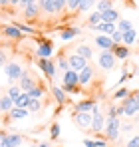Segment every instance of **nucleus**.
I'll use <instances>...</instances> for the list:
<instances>
[{
  "label": "nucleus",
  "mask_w": 139,
  "mask_h": 147,
  "mask_svg": "<svg viewBox=\"0 0 139 147\" xmlns=\"http://www.w3.org/2000/svg\"><path fill=\"white\" fill-rule=\"evenodd\" d=\"M30 111L28 109H18V107H14L12 111H10V115H8V119H22V117H26Z\"/></svg>",
  "instance_id": "obj_27"
},
{
  "label": "nucleus",
  "mask_w": 139,
  "mask_h": 147,
  "mask_svg": "<svg viewBox=\"0 0 139 147\" xmlns=\"http://www.w3.org/2000/svg\"><path fill=\"white\" fill-rule=\"evenodd\" d=\"M50 137H52V139H58V137H60V125H58V123H52V127H50Z\"/></svg>",
  "instance_id": "obj_38"
},
{
  "label": "nucleus",
  "mask_w": 139,
  "mask_h": 147,
  "mask_svg": "<svg viewBox=\"0 0 139 147\" xmlns=\"http://www.w3.org/2000/svg\"><path fill=\"white\" fill-rule=\"evenodd\" d=\"M14 107H16V101L10 98L8 94H4V96H2V99H0V109H2L4 113H10Z\"/></svg>",
  "instance_id": "obj_16"
},
{
  "label": "nucleus",
  "mask_w": 139,
  "mask_h": 147,
  "mask_svg": "<svg viewBox=\"0 0 139 147\" xmlns=\"http://www.w3.org/2000/svg\"><path fill=\"white\" fill-rule=\"evenodd\" d=\"M111 40H113V44H117V46H121V44H123V40H125V34H121V32L117 30L115 34L111 36Z\"/></svg>",
  "instance_id": "obj_36"
},
{
  "label": "nucleus",
  "mask_w": 139,
  "mask_h": 147,
  "mask_svg": "<svg viewBox=\"0 0 139 147\" xmlns=\"http://www.w3.org/2000/svg\"><path fill=\"white\" fill-rule=\"evenodd\" d=\"M101 16H103V22H109V24H115V22H119V20H121V18H119V14H117V10H115V8H111V10L103 12Z\"/></svg>",
  "instance_id": "obj_22"
},
{
  "label": "nucleus",
  "mask_w": 139,
  "mask_h": 147,
  "mask_svg": "<svg viewBox=\"0 0 139 147\" xmlns=\"http://www.w3.org/2000/svg\"><path fill=\"white\" fill-rule=\"evenodd\" d=\"M42 107H44V105H42V101H40V99H32V101H30V107H28V111H30V113H38Z\"/></svg>",
  "instance_id": "obj_31"
},
{
  "label": "nucleus",
  "mask_w": 139,
  "mask_h": 147,
  "mask_svg": "<svg viewBox=\"0 0 139 147\" xmlns=\"http://www.w3.org/2000/svg\"><path fill=\"white\" fill-rule=\"evenodd\" d=\"M62 40H72L80 34V28H74V26H62Z\"/></svg>",
  "instance_id": "obj_20"
},
{
  "label": "nucleus",
  "mask_w": 139,
  "mask_h": 147,
  "mask_svg": "<svg viewBox=\"0 0 139 147\" xmlns=\"http://www.w3.org/2000/svg\"><path fill=\"white\" fill-rule=\"evenodd\" d=\"M38 82H40V80H36L32 74L26 70V72H24V76H22V80H20V88H22L24 94H30V92L38 86Z\"/></svg>",
  "instance_id": "obj_7"
},
{
  "label": "nucleus",
  "mask_w": 139,
  "mask_h": 147,
  "mask_svg": "<svg viewBox=\"0 0 139 147\" xmlns=\"http://www.w3.org/2000/svg\"><path fill=\"white\" fill-rule=\"evenodd\" d=\"M52 94H54V99L58 101V103H68V98H66V92L62 90V88H56V86H52Z\"/></svg>",
  "instance_id": "obj_23"
},
{
  "label": "nucleus",
  "mask_w": 139,
  "mask_h": 147,
  "mask_svg": "<svg viewBox=\"0 0 139 147\" xmlns=\"http://www.w3.org/2000/svg\"><path fill=\"white\" fill-rule=\"evenodd\" d=\"M105 117L99 113V107L95 105V109H93V121H92V131L95 133V135H99L101 131H103V127H105Z\"/></svg>",
  "instance_id": "obj_8"
},
{
  "label": "nucleus",
  "mask_w": 139,
  "mask_h": 147,
  "mask_svg": "<svg viewBox=\"0 0 139 147\" xmlns=\"http://www.w3.org/2000/svg\"><path fill=\"white\" fill-rule=\"evenodd\" d=\"M125 147H139V135H133L131 139H129V143Z\"/></svg>",
  "instance_id": "obj_42"
},
{
  "label": "nucleus",
  "mask_w": 139,
  "mask_h": 147,
  "mask_svg": "<svg viewBox=\"0 0 139 147\" xmlns=\"http://www.w3.org/2000/svg\"><path fill=\"white\" fill-rule=\"evenodd\" d=\"M30 101H32L30 94H22L20 98L16 99V107H18V109H28V107H30Z\"/></svg>",
  "instance_id": "obj_25"
},
{
  "label": "nucleus",
  "mask_w": 139,
  "mask_h": 147,
  "mask_svg": "<svg viewBox=\"0 0 139 147\" xmlns=\"http://www.w3.org/2000/svg\"><path fill=\"white\" fill-rule=\"evenodd\" d=\"M58 66H60V70L66 74V72H70V62L66 60V58H62L60 56V60H58Z\"/></svg>",
  "instance_id": "obj_37"
},
{
  "label": "nucleus",
  "mask_w": 139,
  "mask_h": 147,
  "mask_svg": "<svg viewBox=\"0 0 139 147\" xmlns=\"http://www.w3.org/2000/svg\"><path fill=\"white\" fill-rule=\"evenodd\" d=\"M105 137L117 139L119 137V117H107L105 121Z\"/></svg>",
  "instance_id": "obj_6"
},
{
  "label": "nucleus",
  "mask_w": 139,
  "mask_h": 147,
  "mask_svg": "<svg viewBox=\"0 0 139 147\" xmlns=\"http://www.w3.org/2000/svg\"><path fill=\"white\" fill-rule=\"evenodd\" d=\"M117 30H119L121 34H127V32H131V30H133V26H131V22H129V20L121 18V20L117 22Z\"/></svg>",
  "instance_id": "obj_26"
},
{
  "label": "nucleus",
  "mask_w": 139,
  "mask_h": 147,
  "mask_svg": "<svg viewBox=\"0 0 139 147\" xmlns=\"http://www.w3.org/2000/svg\"><path fill=\"white\" fill-rule=\"evenodd\" d=\"M64 84L66 86H80V74L70 70V72L64 74Z\"/></svg>",
  "instance_id": "obj_19"
},
{
  "label": "nucleus",
  "mask_w": 139,
  "mask_h": 147,
  "mask_svg": "<svg viewBox=\"0 0 139 147\" xmlns=\"http://www.w3.org/2000/svg\"><path fill=\"white\" fill-rule=\"evenodd\" d=\"M18 28H20V32L22 34H36V30L32 28V26H26V24H16Z\"/></svg>",
  "instance_id": "obj_40"
},
{
  "label": "nucleus",
  "mask_w": 139,
  "mask_h": 147,
  "mask_svg": "<svg viewBox=\"0 0 139 147\" xmlns=\"http://www.w3.org/2000/svg\"><path fill=\"white\" fill-rule=\"evenodd\" d=\"M2 34L6 38H12V40H22L24 38V34L20 32V28L16 24H4L2 26Z\"/></svg>",
  "instance_id": "obj_10"
},
{
  "label": "nucleus",
  "mask_w": 139,
  "mask_h": 147,
  "mask_svg": "<svg viewBox=\"0 0 139 147\" xmlns=\"http://www.w3.org/2000/svg\"><path fill=\"white\" fill-rule=\"evenodd\" d=\"M95 30H97V32H101L103 36H113V34L117 32V26L115 24H109V22H101Z\"/></svg>",
  "instance_id": "obj_18"
},
{
  "label": "nucleus",
  "mask_w": 139,
  "mask_h": 147,
  "mask_svg": "<svg viewBox=\"0 0 139 147\" xmlns=\"http://www.w3.org/2000/svg\"><path fill=\"white\" fill-rule=\"evenodd\" d=\"M38 42H40V46H38V56L50 60V56H52V52H54V44H52V40H38Z\"/></svg>",
  "instance_id": "obj_12"
},
{
  "label": "nucleus",
  "mask_w": 139,
  "mask_h": 147,
  "mask_svg": "<svg viewBox=\"0 0 139 147\" xmlns=\"http://www.w3.org/2000/svg\"><path fill=\"white\" fill-rule=\"evenodd\" d=\"M68 6L66 0H42L40 2V10L46 12V14H58V12H64Z\"/></svg>",
  "instance_id": "obj_1"
},
{
  "label": "nucleus",
  "mask_w": 139,
  "mask_h": 147,
  "mask_svg": "<svg viewBox=\"0 0 139 147\" xmlns=\"http://www.w3.org/2000/svg\"><path fill=\"white\" fill-rule=\"evenodd\" d=\"M95 101H92V99H84V101H80L78 105H76V113H90V111H93L95 109Z\"/></svg>",
  "instance_id": "obj_15"
},
{
  "label": "nucleus",
  "mask_w": 139,
  "mask_h": 147,
  "mask_svg": "<svg viewBox=\"0 0 139 147\" xmlns=\"http://www.w3.org/2000/svg\"><path fill=\"white\" fill-rule=\"evenodd\" d=\"M68 8L70 10H80V0H68Z\"/></svg>",
  "instance_id": "obj_41"
},
{
  "label": "nucleus",
  "mask_w": 139,
  "mask_h": 147,
  "mask_svg": "<svg viewBox=\"0 0 139 147\" xmlns=\"http://www.w3.org/2000/svg\"><path fill=\"white\" fill-rule=\"evenodd\" d=\"M90 8H93L92 0H80V10H82V12H86V10H90Z\"/></svg>",
  "instance_id": "obj_39"
},
{
  "label": "nucleus",
  "mask_w": 139,
  "mask_h": 147,
  "mask_svg": "<svg viewBox=\"0 0 139 147\" xmlns=\"http://www.w3.org/2000/svg\"><path fill=\"white\" fill-rule=\"evenodd\" d=\"M60 147H62V145H60Z\"/></svg>",
  "instance_id": "obj_44"
},
{
  "label": "nucleus",
  "mask_w": 139,
  "mask_h": 147,
  "mask_svg": "<svg viewBox=\"0 0 139 147\" xmlns=\"http://www.w3.org/2000/svg\"><path fill=\"white\" fill-rule=\"evenodd\" d=\"M95 6H97V12H107V10H111L113 8V2H109V0H99V2H95Z\"/></svg>",
  "instance_id": "obj_28"
},
{
  "label": "nucleus",
  "mask_w": 139,
  "mask_h": 147,
  "mask_svg": "<svg viewBox=\"0 0 139 147\" xmlns=\"http://www.w3.org/2000/svg\"><path fill=\"white\" fill-rule=\"evenodd\" d=\"M111 52H113V56H115V58H119V60H127V58H129V48H127L125 44H121V46L113 44Z\"/></svg>",
  "instance_id": "obj_17"
},
{
  "label": "nucleus",
  "mask_w": 139,
  "mask_h": 147,
  "mask_svg": "<svg viewBox=\"0 0 139 147\" xmlns=\"http://www.w3.org/2000/svg\"><path fill=\"white\" fill-rule=\"evenodd\" d=\"M93 74H95L93 66H88L84 72L80 74V86H86V84H90V80L93 78Z\"/></svg>",
  "instance_id": "obj_21"
},
{
  "label": "nucleus",
  "mask_w": 139,
  "mask_h": 147,
  "mask_svg": "<svg viewBox=\"0 0 139 147\" xmlns=\"http://www.w3.org/2000/svg\"><path fill=\"white\" fill-rule=\"evenodd\" d=\"M129 96H131V94H129V90H125V88H119L115 94H113V98H115V99H127Z\"/></svg>",
  "instance_id": "obj_34"
},
{
  "label": "nucleus",
  "mask_w": 139,
  "mask_h": 147,
  "mask_svg": "<svg viewBox=\"0 0 139 147\" xmlns=\"http://www.w3.org/2000/svg\"><path fill=\"white\" fill-rule=\"evenodd\" d=\"M38 147H50V143H40Z\"/></svg>",
  "instance_id": "obj_43"
},
{
  "label": "nucleus",
  "mask_w": 139,
  "mask_h": 147,
  "mask_svg": "<svg viewBox=\"0 0 139 147\" xmlns=\"http://www.w3.org/2000/svg\"><path fill=\"white\" fill-rule=\"evenodd\" d=\"M92 121H93L92 113H76L74 115V123L80 129H92Z\"/></svg>",
  "instance_id": "obj_9"
},
{
  "label": "nucleus",
  "mask_w": 139,
  "mask_h": 147,
  "mask_svg": "<svg viewBox=\"0 0 139 147\" xmlns=\"http://www.w3.org/2000/svg\"><path fill=\"white\" fill-rule=\"evenodd\" d=\"M93 40H95V46H99L103 52H107V50L113 48V40H111V36H103V34H99V36H95Z\"/></svg>",
  "instance_id": "obj_14"
},
{
  "label": "nucleus",
  "mask_w": 139,
  "mask_h": 147,
  "mask_svg": "<svg viewBox=\"0 0 139 147\" xmlns=\"http://www.w3.org/2000/svg\"><path fill=\"white\" fill-rule=\"evenodd\" d=\"M38 12H40V2H34V0H28V4H26V8H24V16H26L28 20H34V18L38 16Z\"/></svg>",
  "instance_id": "obj_13"
},
{
  "label": "nucleus",
  "mask_w": 139,
  "mask_h": 147,
  "mask_svg": "<svg viewBox=\"0 0 139 147\" xmlns=\"http://www.w3.org/2000/svg\"><path fill=\"white\" fill-rule=\"evenodd\" d=\"M84 145H86V147H107V143H105L103 139H97V141H93V139H86Z\"/></svg>",
  "instance_id": "obj_33"
},
{
  "label": "nucleus",
  "mask_w": 139,
  "mask_h": 147,
  "mask_svg": "<svg viewBox=\"0 0 139 147\" xmlns=\"http://www.w3.org/2000/svg\"><path fill=\"white\" fill-rule=\"evenodd\" d=\"M62 90L66 92V94H80V86H66V84H62Z\"/></svg>",
  "instance_id": "obj_35"
},
{
  "label": "nucleus",
  "mask_w": 139,
  "mask_h": 147,
  "mask_svg": "<svg viewBox=\"0 0 139 147\" xmlns=\"http://www.w3.org/2000/svg\"><path fill=\"white\" fill-rule=\"evenodd\" d=\"M38 66H40V70L44 72L48 80H52L54 78V74H56V68H54V62L52 60H46V58H40L38 60Z\"/></svg>",
  "instance_id": "obj_11"
},
{
  "label": "nucleus",
  "mask_w": 139,
  "mask_h": 147,
  "mask_svg": "<svg viewBox=\"0 0 139 147\" xmlns=\"http://www.w3.org/2000/svg\"><path fill=\"white\" fill-rule=\"evenodd\" d=\"M76 54H80V56H82V58H86V60H90V58L93 56V50L90 48L88 44H80V46L76 48Z\"/></svg>",
  "instance_id": "obj_24"
},
{
  "label": "nucleus",
  "mask_w": 139,
  "mask_h": 147,
  "mask_svg": "<svg viewBox=\"0 0 139 147\" xmlns=\"http://www.w3.org/2000/svg\"><path fill=\"white\" fill-rule=\"evenodd\" d=\"M121 105H123V113H125V115H135L139 111V90L133 92L127 99H123Z\"/></svg>",
  "instance_id": "obj_2"
},
{
  "label": "nucleus",
  "mask_w": 139,
  "mask_h": 147,
  "mask_svg": "<svg viewBox=\"0 0 139 147\" xmlns=\"http://www.w3.org/2000/svg\"><path fill=\"white\" fill-rule=\"evenodd\" d=\"M4 72H6V76H8V80H10V82H20L26 70H24L18 62H10V64L4 68Z\"/></svg>",
  "instance_id": "obj_3"
},
{
  "label": "nucleus",
  "mask_w": 139,
  "mask_h": 147,
  "mask_svg": "<svg viewBox=\"0 0 139 147\" xmlns=\"http://www.w3.org/2000/svg\"><path fill=\"white\" fill-rule=\"evenodd\" d=\"M20 145H22L20 135H8V147H20Z\"/></svg>",
  "instance_id": "obj_32"
},
{
  "label": "nucleus",
  "mask_w": 139,
  "mask_h": 147,
  "mask_svg": "<svg viewBox=\"0 0 139 147\" xmlns=\"http://www.w3.org/2000/svg\"><path fill=\"white\" fill-rule=\"evenodd\" d=\"M115 60L117 58L113 56V52L107 50V52H101V54H99V60H97V62H99V68H101V70L109 72V70L115 68Z\"/></svg>",
  "instance_id": "obj_4"
},
{
  "label": "nucleus",
  "mask_w": 139,
  "mask_h": 147,
  "mask_svg": "<svg viewBox=\"0 0 139 147\" xmlns=\"http://www.w3.org/2000/svg\"><path fill=\"white\" fill-rule=\"evenodd\" d=\"M6 94H8L10 98H12L14 101H16V99L20 98V96H22L24 92H22V88H20V86H12V88H8V92H6Z\"/></svg>",
  "instance_id": "obj_29"
},
{
  "label": "nucleus",
  "mask_w": 139,
  "mask_h": 147,
  "mask_svg": "<svg viewBox=\"0 0 139 147\" xmlns=\"http://www.w3.org/2000/svg\"><path fill=\"white\" fill-rule=\"evenodd\" d=\"M68 62H70V70H74V72L82 74L86 68H88V60L86 58H82L80 54H72V56H68Z\"/></svg>",
  "instance_id": "obj_5"
},
{
  "label": "nucleus",
  "mask_w": 139,
  "mask_h": 147,
  "mask_svg": "<svg viewBox=\"0 0 139 147\" xmlns=\"http://www.w3.org/2000/svg\"><path fill=\"white\" fill-rule=\"evenodd\" d=\"M135 38H137V32H135V30H131V32H127V34H125V40H123V44L129 48L131 44H135Z\"/></svg>",
  "instance_id": "obj_30"
}]
</instances>
